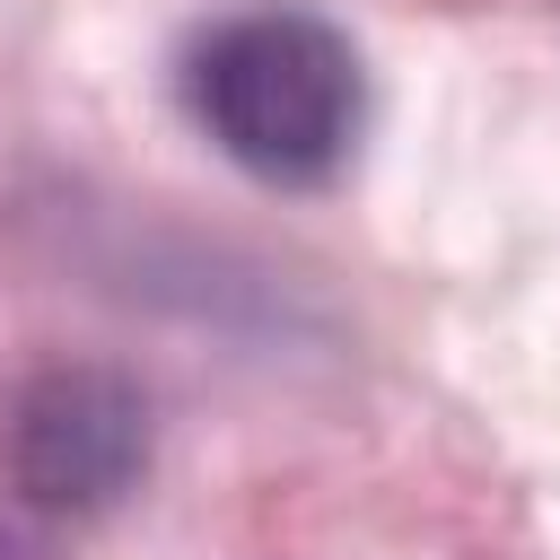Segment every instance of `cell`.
<instances>
[{
    "label": "cell",
    "mask_w": 560,
    "mask_h": 560,
    "mask_svg": "<svg viewBox=\"0 0 560 560\" xmlns=\"http://www.w3.org/2000/svg\"><path fill=\"white\" fill-rule=\"evenodd\" d=\"M201 131L262 184H324L359 140V52L306 9H245L192 52Z\"/></svg>",
    "instance_id": "cell-1"
},
{
    "label": "cell",
    "mask_w": 560,
    "mask_h": 560,
    "mask_svg": "<svg viewBox=\"0 0 560 560\" xmlns=\"http://www.w3.org/2000/svg\"><path fill=\"white\" fill-rule=\"evenodd\" d=\"M149 464V402L122 368H44L9 420V472L52 516L114 508Z\"/></svg>",
    "instance_id": "cell-2"
}]
</instances>
